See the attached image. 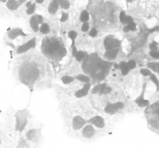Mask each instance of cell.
Instances as JSON below:
<instances>
[{
  "mask_svg": "<svg viewBox=\"0 0 159 148\" xmlns=\"http://www.w3.org/2000/svg\"><path fill=\"white\" fill-rule=\"evenodd\" d=\"M111 63L109 62L103 61L97 55H91L85 60L84 62L83 68L86 73H90L92 76L102 77L108 71Z\"/></svg>",
  "mask_w": 159,
  "mask_h": 148,
  "instance_id": "obj_1",
  "label": "cell"
},
{
  "mask_svg": "<svg viewBox=\"0 0 159 148\" xmlns=\"http://www.w3.org/2000/svg\"><path fill=\"white\" fill-rule=\"evenodd\" d=\"M145 116L148 128L154 133L159 134V101L146 107Z\"/></svg>",
  "mask_w": 159,
  "mask_h": 148,
  "instance_id": "obj_2",
  "label": "cell"
},
{
  "mask_svg": "<svg viewBox=\"0 0 159 148\" xmlns=\"http://www.w3.org/2000/svg\"><path fill=\"white\" fill-rule=\"evenodd\" d=\"M43 50L47 54L51 55L54 53H58L60 55V52L63 48L61 46V45L58 41L53 42L48 40V38H46L43 42Z\"/></svg>",
  "mask_w": 159,
  "mask_h": 148,
  "instance_id": "obj_3",
  "label": "cell"
},
{
  "mask_svg": "<svg viewBox=\"0 0 159 148\" xmlns=\"http://www.w3.org/2000/svg\"><path fill=\"white\" fill-rule=\"evenodd\" d=\"M17 130L22 131L27 123V113L26 111H19L16 114Z\"/></svg>",
  "mask_w": 159,
  "mask_h": 148,
  "instance_id": "obj_4",
  "label": "cell"
},
{
  "mask_svg": "<svg viewBox=\"0 0 159 148\" xmlns=\"http://www.w3.org/2000/svg\"><path fill=\"white\" fill-rule=\"evenodd\" d=\"M120 44H121L120 41L116 39L107 37L104 40V46L107 50L118 48L120 46Z\"/></svg>",
  "mask_w": 159,
  "mask_h": 148,
  "instance_id": "obj_5",
  "label": "cell"
},
{
  "mask_svg": "<svg viewBox=\"0 0 159 148\" xmlns=\"http://www.w3.org/2000/svg\"><path fill=\"white\" fill-rule=\"evenodd\" d=\"M35 38H34L31 39V40H29L27 43H26L25 44H23L22 45H21L17 49V53H22L27 52V51L29 50V49L35 47Z\"/></svg>",
  "mask_w": 159,
  "mask_h": 148,
  "instance_id": "obj_6",
  "label": "cell"
},
{
  "mask_svg": "<svg viewBox=\"0 0 159 148\" xmlns=\"http://www.w3.org/2000/svg\"><path fill=\"white\" fill-rule=\"evenodd\" d=\"M86 123H88L87 120H85L82 117L75 116L73 119V128L75 130H79L85 126Z\"/></svg>",
  "mask_w": 159,
  "mask_h": 148,
  "instance_id": "obj_7",
  "label": "cell"
},
{
  "mask_svg": "<svg viewBox=\"0 0 159 148\" xmlns=\"http://www.w3.org/2000/svg\"><path fill=\"white\" fill-rule=\"evenodd\" d=\"M88 123L91 124L92 125H94L98 128H103L105 126L104 120L102 117L100 116H95L92 117L91 119L87 120Z\"/></svg>",
  "mask_w": 159,
  "mask_h": 148,
  "instance_id": "obj_8",
  "label": "cell"
},
{
  "mask_svg": "<svg viewBox=\"0 0 159 148\" xmlns=\"http://www.w3.org/2000/svg\"><path fill=\"white\" fill-rule=\"evenodd\" d=\"M123 106V104L118 102L116 104H109L105 107V111L108 114H114L116 111H118V109L121 108Z\"/></svg>",
  "mask_w": 159,
  "mask_h": 148,
  "instance_id": "obj_9",
  "label": "cell"
},
{
  "mask_svg": "<svg viewBox=\"0 0 159 148\" xmlns=\"http://www.w3.org/2000/svg\"><path fill=\"white\" fill-rule=\"evenodd\" d=\"M82 134L84 137L86 138H90L94 136L95 134V130L92 124L86 125L84 127L82 131Z\"/></svg>",
  "mask_w": 159,
  "mask_h": 148,
  "instance_id": "obj_10",
  "label": "cell"
},
{
  "mask_svg": "<svg viewBox=\"0 0 159 148\" xmlns=\"http://www.w3.org/2000/svg\"><path fill=\"white\" fill-rule=\"evenodd\" d=\"M90 88V84L88 83H85V85L83 86V89L78 90L77 92L75 93V96L78 98H81L83 97H85L88 94V91Z\"/></svg>",
  "mask_w": 159,
  "mask_h": 148,
  "instance_id": "obj_11",
  "label": "cell"
},
{
  "mask_svg": "<svg viewBox=\"0 0 159 148\" xmlns=\"http://www.w3.org/2000/svg\"><path fill=\"white\" fill-rule=\"evenodd\" d=\"M8 35L9 38L11 39V40H13V39L16 38L17 37H19V36H26V34H24L22 30L17 28L12 30L11 31L9 32Z\"/></svg>",
  "mask_w": 159,
  "mask_h": 148,
  "instance_id": "obj_12",
  "label": "cell"
},
{
  "mask_svg": "<svg viewBox=\"0 0 159 148\" xmlns=\"http://www.w3.org/2000/svg\"><path fill=\"white\" fill-rule=\"evenodd\" d=\"M59 5H60V3L58 0H53V1L50 3L49 9H48L49 13L51 14H55L58 10Z\"/></svg>",
  "mask_w": 159,
  "mask_h": 148,
  "instance_id": "obj_13",
  "label": "cell"
},
{
  "mask_svg": "<svg viewBox=\"0 0 159 148\" xmlns=\"http://www.w3.org/2000/svg\"><path fill=\"white\" fill-rule=\"evenodd\" d=\"M119 52V48H113V49L107 50V52L105 53V57L109 60H113L116 59V57L118 55Z\"/></svg>",
  "mask_w": 159,
  "mask_h": 148,
  "instance_id": "obj_14",
  "label": "cell"
},
{
  "mask_svg": "<svg viewBox=\"0 0 159 148\" xmlns=\"http://www.w3.org/2000/svg\"><path fill=\"white\" fill-rule=\"evenodd\" d=\"M39 22L37 16H33L30 21V25H31V28L34 32H37L39 30Z\"/></svg>",
  "mask_w": 159,
  "mask_h": 148,
  "instance_id": "obj_15",
  "label": "cell"
},
{
  "mask_svg": "<svg viewBox=\"0 0 159 148\" xmlns=\"http://www.w3.org/2000/svg\"><path fill=\"white\" fill-rule=\"evenodd\" d=\"M7 7L10 10H15L19 8V3L15 0H8L7 3Z\"/></svg>",
  "mask_w": 159,
  "mask_h": 148,
  "instance_id": "obj_16",
  "label": "cell"
},
{
  "mask_svg": "<svg viewBox=\"0 0 159 148\" xmlns=\"http://www.w3.org/2000/svg\"><path fill=\"white\" fill-rule=\"evenodd\" d=\"M89 20V13L86 10H84L82 11V14L80 15V20L81 22L85 23Z\"/></svg>",
  "mask_w": 159,
  "mask_h": 148,
  "instance_id": "obj_17",
  "label": "cell"
},
{
  "mask_svg": "<svg viewBox=\"0 0 159 148\" xmlns=\"http://www.w3.org/2000/svg\"><path fill=\"white\" fill-rule=\"evenodd\" d=\"M75 78L78 80H79L80 82H85V83H88L90 82V78L87 76L82 74L77 75V76L75 77Z\"/></svg>",
  "mask_w": 159,
  "mask_h": 148,
  "instance_id": "obj_18",
  "label": "cell"
},
{
  "mask_svg": "<svg viewBox=\"0 0 159 148\" xmlns=\"http://www.w3.org/2000/svg\"><path fill=\"white\" fill-rule=\"evenodd\" d=\"M49 26L46 23H43L40 28V32L43 34H47L49 32Z\"/></svg>",
  "mask_w": 159,
  "mask_h": 148,
  "instance_id": "obj_19",
  "label": "cell"
},
{
  "mask_svg": "<svg viewBox=\"0 0 159 148\" xmlns=\"http://www.w3.org/2000/svg\"><path fill=\"white\" fill-rule=\"evenodd\" d=\"M61 80L64 84H69L74 80V78L66 75V76H64L61 78Z\"/></svg>",
  "mask_w": 159,
  "mask_h": 148,
  "instance_id": "obj_20",
  "label": "cell"
},
{
  "mask_svg": "<svg viewBox=\"0 0 159 148\" xmlns=\"http://www.w3.org/2000/svg\"><path fill=\"white\" fill-rule=\"evenodd\" d=\"M110 91V89L109 88V87H107L106 84H104L98 93H99L100 94H107V93H109Z\"/></svg>",
  "mask_w": 159,
  "mask_h": 148,
  "instance_id": "obj_21",
  "label": "cell"
},
{
  "mask_svg": "<svg viewBox=\"0 0 159 148\" xmlns=\"http://www.w3.org/2000/svg\"><path fill=\"white\" fill-rule=\"evenodd\" d=\"M75 57L77 61L81 62L84 59V57H85V53L82 52V51H79V52H77V54Z\"/></svg>",
  "mask_w": 159,
  "mask_h": 148,
  "instance_id": "obj_22",
  "label": "cell"
},
{
  "mask_svg": "<svg viewBox=\"0 0 159 148\" xmlns=\"http://www.w3.org/2000/svg\"><path fill=\"white\" fill-rule=\"evenodd\" d=\"M70 2L67 1V0H64V1L61 3V4H60L61 7L63 9H68L69 7H70Z\"/></svg>",
  "mask_w": 159,
  "mask_h": 148,
  "instance_id": "obj_23",
  "label": "cell"
},
{
  "mask_svg": "<svg viewBox=\"0 0 159 148\" xmlns=\"http://www.w3.org/2000/svg\"><path fill=\"white\" fill-rule=\"evenodd\" d=\"M103 84H98L97 86H95L94 89L92 90V93H97V92H99L100 90L101 89V87H102Z\"/></svg>",
  "mask_w": 159,
  "mask_h": 148,
  "instance_id": "obj_24",
  "label": "cell"
},
{
  "mask_svg": "<svg viewBox=\"0 0 159 148\" xmlns=\"http://www.w3.org/2000/svg\"><path fill=\"white\" fill-rule=\"evenodd\" d=\"M126 14L124 13V11H121V13H120V15H119V19H120V21H121V22L122 23H126Z\"/></svg>",
  "mask_w": 159,
  "mask_h": 148,
  "instance_id": "obj_25",
  "label": "cell"
},
{
  "mask_svg": "<svg viewBox=\"0 0 159 148\" xmlns=\"http://www.w3.org/2000/svg\"><path fill=\"white\" fill-rule=\"evenodd\" d=\"M35 7H36L35 4V3L34 4H32L31 7L28 8L27 11V13L28 14H32L35 11Z\"/></svg>",
  "mask_w": 159,
  "mask_h": 148,
  "instance_id": "obj_26",
  "label": "cell"
},
{
  "mask_svg": "<svg viewBox=\"0 0 159 148\" xmlns=\"http://www.w3.org/2000/svg\"><path fill=\"white\" fill-rule=\"evenodd\" d=\"M127 66L129 68H133L135 67L136 66V63L133 60H130V61H129L127 63Z\"/></svg>",
  "mask_w": 159,
  "mask_h": 148,
  "instance_id": "obj_27",
  "label": "cell"
},
{
  "mask_svg": "<svg viewBox=\"0 0 159 148\" xmlns=\"http://www.w3.org/2000/svg\"><path fill=\"white\" fill-rule=\"evenodd\" d=\"M89 29V24L87 22H85L83 23V25L82 26V30L83 32H87Z\"/></svg>",
  "mask_w": 159,
  "mask_h": 148,
  "instance_id": "obj_28",
  "label": "cell"
},
{
  "mask_svg": "<svg viewBox=\"0 0 159 148\" xmlns=\"http://www.w3.org/2000/svg\"><path fill=\"white\" fill-rule=\"evenodd\" d=\"M68 14L66 13H63L60 21H61V22H65L68 20Z\"/></svg>",
  "mask_w": 159,
  "mask_h": 148,
  "instance_id": "obj_29",
  "label": "cell"
},
{
  "mask_svg": "<svg viewBox=\"0 0 159 148\" xmlns=\"http://www.w3.org/2000/svg\"><path fill=\"white\" fill-rule=\"evenodd\" d=\"M35 133L34 131V130H31V131L29 132V133L27 134V137L29 139L31 140L35 137Z\"/></svg>",
  "mask_w": 159,
  "mask_h": 148,
  "instance_id": "obj_30",
  "label": "cell"
},
{
  "mask_svg": "<svg viewBox=\"0 0 159 148\" xmlns=\"http://www.w3.org/2000/svg\"><path fill=\"white\" fill-rule=\"evenodd\" d=\"M150 55L155 59H159V52H157V51H152L150 52Z\"/></svg>",
  "mask_w": 159,
  "mask_h": 148,
  "instance_id": "obj_31",
  "label": "cell"
},
{
  "mask_svg": "<svg viewBox=\"0 0 159 148\" xmlns=\"http://www.w3.org/2000/svg\"><path fill=\"white\" fill-rule=\"evenodd\" d=\"M89 34H90V35L92 37H96V36H97V30H96L95 28H92L91 31L90 32Z\"/></svg>",
  "mask_w": 159,
  "mask_h": 148,
  "instance_id": "obj_32",
  "label": "cell"
},
{
  "mask_svg": "<svg viewBox=\"0 0 159 148\" xmlns=\"http://www.w3.org/2000/svg\"><path fill=\"white\" fill-rule=\"evenodd\" d=\"M150 48L152 51H156L157 49V44L154 42V43H152L150 45Z\"/></svg>",
  "mask_w": 159,
  "mask_h": 148,
  "instance_id": "obj_33",
  "label": "cell"
},
{
  "mask_svg": "<svg viewBox=\"0 0 159 148\" xmlns=\"http://www.w3.org/2000/svg\"><path fill=\"white\" fill-rule=\"evenodd\" d=\"M133 22V20L132 18L130 16H128L126 18V23H128V24H130Z\"/></svg>",
  "mask_w": 159,
  "mask_h": 148,
  "instance_id": "obj_34",
  "label": "cell"
},
{
  "mask_svg": "<svg viewBox=\"0 0 159 148\" xmlns=\"http://www.w3.org/2000/svg\"><path fill=\"white\" fill-rule=\"evenodd\" d=\"M128 26H129V28H130V30H132V31L136 29V25H135V23H134L133 22L128 24Z\"/></svg>",
  "mask_w": 159,
  "mask_h": 148,
  "instance_id": "obj_35",
  "label": "cell"
},
{
  "mask_svg": "<svg viewBox=\"0 0 159 148\" xmlns=\"http://www.w3.org/2000/svg\"><path fill=\"white\" fill-rule=\"evenodd\" d=\"M129 70H130V68L128 67V66H126L125 67H124L122 69V73L123 75H126L128 73Z\"/></svg>",
  "mask_w": 159,
  "mask_h": 148,
  "instance_id": "obj_36",
  "label": "cell"
},
{
  "mask_svg": "<svg viewBox=\"0 0 159 148\" xmlns=\"http://www.w3.org/2000/svg\"><path fill=\"white\" fill-rule=\"evenodd\" d=\"M36 16H37L39 23L42 24V23H43V16H42L41 15H40V14H37V15H36Z\"/></svg>",
  "mask_w": 159,
  "mask_h": 148,
  "instance_id": "obj_37",
  "label": "cell"
},
{
  "mask_svg": "<svg viewBox=\"0 0 159 148\" xmlns=\"http://www.w3.org/2000/svg\"><path fill=\"white\" fill-rule=\"evenodd\" d=\"M119 68H120L122 69L124 67H125L126 66H127V63H126L124 62H121V63H119Z\"/></svg>",
  "mask_w": 159,
  "mask_h": 148,
  "instance_id": "obj_38",
  "label": "cell"
},
{
  "mask_svg": "<svg viewBox=\"0 0 159 148\" xmlns=\"http://www.w3.org/2000/svg\"><path fill=\"white\" fill-rule=\"evenodd\" d=\"M123 30H124V32H128L130 31V28H129L128 25H127L126 26H125V27H124V29H123Z\"/></svg>",
  "mask_w": 159,
  "mask_h": 148,
  "instance_id": "obj_39",
  "label": "cell"
},
{
  "mask_svg": "<svg viewBox=\"0 0 159 148\" xmlns=\"http://www.w3.org/2000/svg\"><path fill=\"white\" fill-rule=\"evenodd\" d=\"M32 6V3H31V1H29L27 3V4H26V7L27 8H30Z\"/></svg>",
  "mask_w": 159,
  "mask_h": 148,
  "instance_id": "obj_40",
  "label": "cell"
},
{
  "mask_svg": "<svg viewBox=\"0 0 159 148\" xmlns=\"http://www.w3.org/2000/svg\"><path fill=\"white\" fill-rule=\"evenodd\" d=\"M44 0H36V2L37 3H42L44 2Z\"/></svg>",
  "mask_w": 159,
  "mask_h": 148,
  "instance_id": "obj_41",
  "label": "cell"
},
{
  "mask_svg": "<svg viewBox=\"0 0 159 148\" xmlns=\"http://www.w3.org/2000/svg\"><path fill=\"white\" fill-rule=\"evenodd\" d=\"M118 67H119V65H118V64H115V65H114V67H115V68H118Z\"/></svg>",
  "mask_w": 159,
  "mask_h": 148,
  "instance_id": "obj_42",
  "label": "cell"
},
{
  "mask_svg": "<svg viewBox=\"0 0 159 148\" xmlns=\"http://www.w3.org/2000/svg\"><path fill=\"white\" fill-rule=\"evenodd\" d=\"M25 1V0H20V3H23Z\"/></svg>",
  "mask_w": 159,
  "mask_h": 148,
  "instance_id": "obj_43",
  "label": "cell"
},
{
  "mask_svg": "<svg viewBox=\"0 0 159 148\" xmlns=\"http://www.w3.org/2000/svg\"><path fill=\"white\" fill-rule=\"evenodd\" d=\"M6 1H7V0H1V2H3V3H4V2H5Z\"/></svg>",
  "mask_w": 159,
  "mask_h": 148,
  "instance_id": "obj_44",
  "label": "cell"
},
{
  "mask_svg": "<svg viewBox=\"0 0 159 148\" xmlns=\"http://www.w3.org/2000/svg\"><path fill=\"white\" fill-rule=\"evenodd\" d=\"M127 1H128V2H131V1H133V0H126Z\"/></svg>",
  "mask_w": 159,
  "mask_h": 148,
  "instance_id": "obj_45",
  "label": "cell"
}]
</instances>
